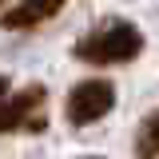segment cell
<instances>
[{"instance_id":"cell-1","label":"cell","mask_w":159,"mask_h":159,"mask_svg":"<svg viewBox=\"0 0 159 159\" xmlns=\"http://www.w3.org/2000/svg\"><path fill=\"white\" fill-rule=\"evenodd\" d=\"M143 52V36L131 20H107L99 24L96 32L76 44V56L84 64H99V68H111V64H127Z\"/></svg>"},{"instance_id":"cell-2","label":"cell","mask_w":159,"mask_h":159,"mask_svg":"<svg viewBox=\"0 0 159 159\" xmlns=\"http://www.w3.org/2000/svg\"><path fill=\"white\" fill-rule=\"evenodd\" d=\"M116 107V84L111 80H84L68 92V119L84 127V123H96Z\"/></svg>"},{"instance_id":"cell-3","label":"cell","mask_w":159,"mask_h":159,"mask_svg":"<svg viewBox=\"0 0 159 159\" xmlns=\"http://www.w3.org/2000/svg\"><path fill=\"white\" fill-rule=\"evenodd\" d=\"M44 103V88L32 84L20 96H0V135L4 131H40L44 119L36 116Z\"/></svg>"},{"instance_id":"cell-4","label":"cell","mask_w":159,"mask_h":159,"mask_svg":"<svg viewBox=\"0 0 159 159\" xmlns=\"http://www.w3.org/2000/svg\"><path fill=\"white\" fill-rule=\"evenodd\" d=\"M68 0H12V8L0 16V28L8 32H28V28H40L44 20H52L64 8Z\"/></svg>"},{"instance_id":"cell-5","label":"cell","mask_w":159,"mask_h":159,"mask_svg":"<svg viewBox=\"0 0 159 159\" xmlns=\"http://www.w3.org/2000/svg\"><path fill=\"white\" fill-rule=\"evenodd\" d=\"M135 155L139 159H159V111L143 119L139 139H135Z\"/></svg>"},{"instance_id":"cell-6","label":"cell","mask_w":159,"mask_h":159,"mask_svg":"<svg viewBox=\"0 0 159 159\" xmlns=\"http://www.w3.org/2000/svg\"><path fill=\"white\" fill-rule=\"evenodd\" d=\"M0 96H8V76H0Z\"/></svg>"},{"instance_id":"cell-7","label":"cell","mask_w":159,"mask_h":159,"mask_svg":"<svg viewBox=\"0 0 159 159\" xmlns=\"http://www.w3.org/2000/svg\"><path fill=\"white\" fill-rule=\"evenodd\" d=\"M88 159H99V155H88Z\"/></svg>"},{"instance_id":"cell-8","label":"cell","mask_w":159,"mask_h":159,"mask_svg":"<svg viewBox=\"0 0 159 159\" xmlns=\"http://www.w3.org/2000/svg\"><path fill=\"white\" fill-rule=\"evenodd\" d=\"M0 4H4V0H0Z\"/></svg>"}]
</instances>
